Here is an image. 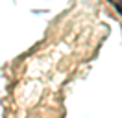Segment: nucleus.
<instances>
[{
    "instance_id": "nucleus-1",
    "label": "nucleus",
    "mask_w": 122,
    "mask_h": 118,
    "mask_svg": "<svg viewBox=\"0 0 122 118\" xmlns=\"http://www.w3.org/2000/svg\"><path fill=\"white\" fill-rule=\"evenodd\" d=\"M117 11L122 15V2H118V4H117Z\"/></svg>"
}]
</instances>
